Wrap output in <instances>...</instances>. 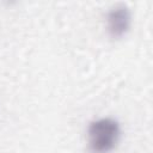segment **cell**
I'll use <instances>...</instances> for the list:
<instances>
[{"mask_svg":"<svg viewBox=\"0 0 153 153\" xmlns=\"http://www.w3.org/2000/svg\"><path fill=\"white\" fill-rule=\"evenodd\" d=\"M121 136L120 123L111 117H102L90 123L87 143L92 153H109L118 143Z\"/></svg>","mask_w":153,"mask_h":153,"instance_id":"1","label":"cell"},{"mask_svg":"<svg viewBox=\"0 0 153 153\" xmlns=\"http://www.w3.org/2000/svg\"><path fill=\"white\" fill-rule=\"evenodd\" d=\"M131 13L126 4L114 5L106 14V29L111 38L123 37L130 29Z\"/></svg>","mask_w":153,"mask_h":153,"instance_id":"2","label":"cell"}]
</instances>
